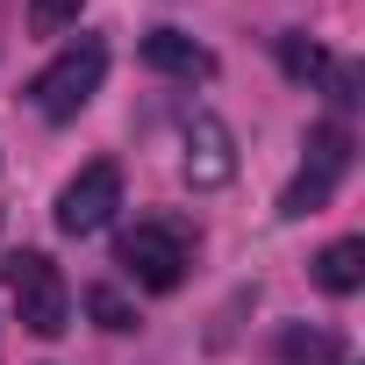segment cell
Segmentation results:
<instances>
[{
	"label": "cell",
	"mask_w": 365,
	"mask_h": 365,
	"mask_svg": "<svg viewBox=\"0 0 365 365\" xmlns=\"http://www.w3.org/2000/svg\"><path fill=\"white\" fill-rule=\"evenodd\" d=\"M101 79H108V43H101V36H79V43H65V51L29 79V101H36L51 122H72V115L101 93Z\"/></svg>",
	"instance_id": "cell-1"
},
{
	"label": "cell",
	"mask_w": 365,
	"mask_h": 365,
	"mask_svg": "<svg viewBox=\"0 0 365 365\" xmlns=\"http://www.w3.org/2000/svg\"><path fill=\"white\" fill-rule=\"evenodd\" d=\"M8 294H15V308H22V329L65 336V322H72V287H65V272H58L43 251H15V258H8Z\"/></svg>",
	"instance_id": "cell-2"
},
{
	"label": "cell",
	"mask_w": 365,
	"mask_h": 365,
	"mask_svg": "<svg viewBox=\"0 0 365 365\" xmlns=\"http://www.w3.org/2000/svg\"><path fill=\"white\" fill-rule=\"evenodd\" d=\"M122 265L136 272V287L172 294L179 279H187V265H194V237L179 230V222H136L122 237Z\"/></svg>",
	"instance_id": "cell-3"
},
{
	"label": "cell",
	"mask_w": 365,
	"mask_h": 365,
	"mask_svg": "<svg viewBox=\"0 0 365 365\" xmlns=\"http://www.w3.org/2000/svg\"><path fill=\"white\" fill-rule=\"evenodd\" d=\"M351 172V129L344 122H315L308 129V165H301V179L279 194V215H315L329 194H336V179Z\"/></svg>",
	"instance_id": "cell-4"
},
{
	"label": "cell",
	"mask_w": 365,
	"mask_h": 365,
	"mask_svg": "<svg viewBox=\"0 0 365 365\" xmlns=\"http://www.w3.org/2000/svg\"><path fill=\"white\" fill-rule=\"evenodd\" d=\"M115 208H122V165L115 158H93L72 187L58 194V230L65 237H93V230H108Z\"/></svg>",
	"instance_id": "cell-5"
},
{
	"label": "cell",
	"mask_w": 365,
	"mask_h": 365,
	"mask_svg": "<svg viewBox=\"0 0 365 365\" xmlns=\"http://www.w3.org/2000/svg\"><path fill=\"white\" fill-rule=\"evenodd\" d=\"M179 143H187V158H179V172H187V187H230V179H237V136H230V122L222 115H187V136H179Z\"/></svg>",
	"instance_id": "cell-6"
},
{
	"label": "cell",
	"mask_w": 365,
	"mask_h": 365,
	"mask_svg": "<svg viewBox=\"0 0 365 365\" xmlns=\"http://www.w3.org/2000/svg\"><path fill=\"white\" fill-rule=\"evenodd\" d=\"M143 65L165 72V79H208V72H215V58H208L194 36H179V29H150V36H143Z\"/></svg>",
	"instance_id": "cell-7"
},
{
	"label": "cell",
	"mask_w": 365,
	"mask_h": 365,
	"mask_svg": "<svg viewBox=\"0 0 365 365\" xmlns=\"http://www.w3.org/2000/svg\"><path fill=\"white\" fill-rule=\"evenodd\" d=\"M315 287H322V294H358V287H365V244H358V237L322 244V258H315Z\"/></svg>",
	"instance_id": "cell-8"
},
{
	"label": "cell",
	"mask_w": 365,
	"mask_h": 365,
	"mask_svg": "<svg viewBox=\"0 0 365 365\" xmlns=\"http://www.w3.org/2000/svg\"><path fill=\"white\" fill-rule=\"evenodd\" d=\"M279 358H287V365H336L344 344H336L329 329H279Z\"/></svg>",
	"instance_id": "cell-9"
},
{
	"label": "cell",
	"mask_w": 365,
	"mask_h": 365,
	"mask_svg": "<svg viewBox=\"0 0 365 365\" xmlns=\"http://www.w3.org/2000/svg\"><path fill=\"white\" fill-rule=\"evenodd\" d=\"M86 315H93L101 329H115V336L136 329V301H129L122 287H86Z\"/></svg>",
	"instance_id": "cell-10"
},
{
	"label": "cell",
	"mask_w": 365,
	"mask_h": 365,
	"mask_svg": "<svg viewBox=\"0 0 365 365\" xmlns=\"http://www.w3.org/2000/svg\"><path fill=\"white\" fill-rule=\"evenodd\" d=\"M79 8H86V0H29V29L36 36H58V29L79 22Z\"/></svg>",
	"instance_id": "cell-11"
},
{
	"label": "cell",
	"mask_w": 365,
	"mask_h": 365,
	"mask_svg": "<svg viewBox=\"0 0 365 365\" xmlns=\"http://www.w3.org/2000/svg\"><path fill=\"white\" fill-rule=\"evenodd\" d=\"M279 65H287L294 79H315V72H322L329 58H322V51H315L308 36H279Z\"/></svg>",
	"instance_id": "cell-12"
}]
</instances>
